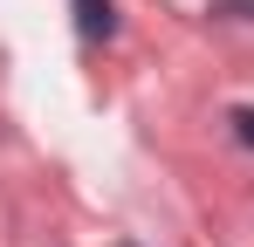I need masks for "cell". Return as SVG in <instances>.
<instances>
[{"label":"cell","mask_w":254,"mask_h":247,"mask_svg":"<svg viewBox=\"0 0 254 247\" xmlns=\"http://www.w3.org/2000/svg\"><path fill=\"white\" fill-rule=\"evenodd\" d=\"M76 21H83L89 41H110V28H117L110 21V0H76Z\"/></svg>","instance_id":"1"},{"label":"cell","mask_w":254,"mask_h":247,"mask_svg":"<svg viewBox=\"0 0 254 247\" xmlns=\"http://www.w3.org/2000/svg\"><path fill=\"white\" fill-rule=\"evenodd\" d=\"M227 124H234V137H241V144H254V110H248V103H241V110H227Z\"/></svg>","instance_id":"2"}]
</instances>
